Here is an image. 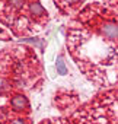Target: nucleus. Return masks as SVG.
<instances>
[{
	"mask_svg": "<svg viewBox=\"0 0 118 124\" xmlns=\"http://www.w3.org/2000/svg\"><path fill=\"white\" fill-rule=\"evenodd\" d=\"M54 3L63 16H73L85 6L86 0H54Z\"/></svg>",
	"mask_w": 118,
	"mask_h": 124,
	"instance_id": "5",
	"label": "nucleus"
},
{
	"mask_svg": "<svg viewBox=\"0 0 118 124\" xmlns=\"http://www.w3.org/2000/svg\"><path fill=\"white\" fill-rule=\"evenodd\" d=\"M102 5L108 6V8H112V9H117V0H101Z\"/></svg>",
	"mask_w": 118,
	"mask_h": 124,
	"instance_id": "11",
	"label": "nucleus"
},
{
	"mask_svg": "<svg viewBox=\"0 0 118 124\" xmlns=\"http://www.w3.org/2000/svg\"><path fill=\"white\" fill-rule=\"evenodd\" d=\"M64 92H66V95H61L60 92L55 93V105L60 108L61 112L69 111V108L74 109L77 102H79V98L76 93H72L70 91H64Z\"/></svg>",
	"mask_w": 118,
	"mask_h": 124,
	"instance_id": "6",
	"label": "nucleus"
},
{
	"mask_svg": "<svg viewBox=\"0 0 118 124\" xmlns=\"http://www.w3.org/2000/svg\"><path fill=\"white\" fill-rule=\"evenodd\" d=\"M55 67H57V73L58 75H67V67H66V63H64V57L63 55H58L57 57V61H55Z\"/></svg>",
	"mask_w": 118,
	"mask_h": 124,
	"instance_id": "8",
	"label": "nucleus"
},
{
	"mask_svg": "<svg viewBox=\"0 0 118 124\" xmlns=\"http://www.w3.org/2000/svg\"><path fill=\"white\" fill-rule=\"evenodd\" d=\"M50 22L41 0H0V23L13 37H31L42 32Z\"/></svg>",
	"mask_w": 118,
	"mask_h": 124,
	"instance_id": "2",
	"label": "nucleus"
},
{
	"mask_svg": "<svg viewBox=\"0 0 118 124\" xmlns=\"http://www.w3.org/2000/svg\"><path fill=\"white\" fill-rule=\"evenodd\" d=\"M39 124H72L69 117H55V118H47L42 120Z\"/></svg>",
	"mask_w": 118,
	"mask_h": 124,
	"instance_id": "7",
	"label": "nucleus"
},
{
	"mask_svg": "<svg viewBox=\"0 0 118 124\" xmlns=\"http://www.w3.org/2000/svg\"><path fill=\"white\" fill-rule=\"evenodd\" d=\"M42 76V66L32 48L13 45L0 53V78L7 88L26 89Z\"/></svg>",
	"mask_w": 118,
	"mask_h": 124,
	"instance_id": "3",
	"label": "nucleus"
},
{
	"mask_svg": "<svg viewBox=\"0 0 118 124\" xmlns=\"http://www.w3.org/2000/svg\"><path fill=\"white\" fill-rule=\"evenodd\" d=\"M0 39H2V41H10V39H12V37L6 32V29H3L2 26H0Z\"/></svg>",
	"mask_w": 118,
	"mask_h": 124,
	"instance_id": "10",
	"label": "nucleus"
},
{
	"mask_svg": "<svg viewBox=\"0 0 118 124\" xmlns=\"http://www.w3.org/2000/svg\"><path fill=\"white\" fill-rule=\"evenodd\" d=\"M69 120L72 124H117V86L92 98L77 108Z\"/></svg>",
	"mask_w": 118,
	"mask_h": 124,
	"instance_id": "4",
	"label": "nucleus"
},
{
	"mask_svg": "<svg viewBox=\"0 0 118 124\" xmlns=\"http://www.w3.org/2000/svg\"><path fill=\"white\" fill-rule=\"evenodd\" d=\"M66 47L88 80L98 88L117 86V9L83 6L69 22Z\"/></svg>",
	"mask_w": 118,
	"mask_h": 124,
	"instance_id": "1",
	"label": "nucleus"
},
{
	"mask_svg": "<svg viewBox=\"0 0 118 124\" xmlns=\"http://www.w3.org/2000/svg\"><path fill=\"white\" fill-rule=\"evenodd\" d=\"M5 124H32L29 117H16L12 120H7Z\"/></svg>",
	"mask_w": 118,
	"mask_h": 124,
	"instance_id": "9",
	"label": "nucleus"
}]
</instances>
